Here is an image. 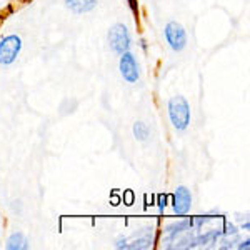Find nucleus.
<instances>
[{
    "instance_id": "nucleus-15",
    "label": "nucleus",
    "mask_w": 250,
    "mask_h": 250,
    "mask_svg": "<svg viewBox=\"0 0 250 250\" xmlns=\"http://www.w3.org/2000/svg\"><path fill=\"white\" fill-rule=\"evenodd\" d=\"M167 207V197H160L159 199V208H160V212H164V208Z\"/></svg>"
},
{
    "instance_id": "nucleus-6",
    "label": "nucleus",
    "mask_w": 250,
    "mask_h": 250,
    "mask_svg": "<svg viewBox=\"0 0 250 250\" xmlns=\"http://www.w3.org/2000/svg\"><path fill=\"white\" fill-rule=\"evenodd\" d=\"M172 207L173 212L177 215H187L192 208V193L185 185H179L175 188V193H173V200H172Z\"/></svg>"
},
{
    "instance_id": "nucleus-19",
    "label": "nucleus",
    "mask_w": 250,
    "mask_h": 250,
    "mask_svg": "<svg viewBox=\"0 0 250 250\" xmlns=\"http://www.w3.org/2000/svg\"><path fill=\"white\" fill-rule=\"evenodd\" d=\"M140 45H142V48H147V43H145V40H144V39L140 40Z\"/></svg>"
},
{
    "instance_id": "nucleus-10",
    "label": "nucleus",
    "mask_w": 250,
    "mask_h": 250,
    "mask_svg": "<svg viewBox=\"0 0 250 250\" xmlns=\"http://www.w3.org/2000/svg\"><path fill=\"white\" fill-rule=\"evenodd\" d=\"M222 237V230H208L204 235L195 237V245H207V244H217Z\"/></svg>"
},
{
    "instance_id": "nucleus-13",
    "label": "nucleus",
    "mask_w": 250,
    "mask_h": 250,
    "mask_svg": "<svg viewBox=\"0 0 250 250\" xmlns=\"http://www.w3.org/2000/svg\"><path fill=\"white\" fill-rule=\"evenodd\" d=\"M124 200H125V204H127V205H132V204H134V193H132L130 190H127V192H125V195H124Z\"/></svg>"
},
{
    "instance_id": "nucleus-14",
    "label": "nucleus",
    "mask_w": 250,
    "mask_h": 250,
    "mask_svg": "<svg viewBox=\"0 0 250 250\" xmlns=\"http://www.w3.org/2000/svg\"><path fill=\"white\" fill-rule=\"evenodd\" d=\"M235 247L239 249V250H249V249H250V240H249V239H245L244 242H240L239 245H235Z\"/></svg>"
},
{
    "instance_id": "nucleus-7",
    "label": "nucleus",
    "mask_w": 250,
    "mask_h": 250,
    "mask_svg": "<svg viewBox=\"0 0 250 250\" xmlns=\"http://www.w3.org/2000/svg\"><path fill=\"white\" fill-rule=\"evenodd\" d=\"M192 225V219L190 220H179L175 222V224L168 225L167 229H165V242H175L177 237L182 235L184 232L190 230Z\"/></svg>"
},
{
    "instance_id": "nucleus-9",
    "label": "nucleus",
    "mask_w": 250,
    "mask_h": 250,
    "mask_svg": "<svg viewBox=\"0 0 250 250\" xmlns=\"http://www.w3.org/2000/svg\"><path fill=\"white\" fill-rule=\"evenodd\" d=\"M7 249L9 250H25L29 249V240L22 232H15L7 239Z\"/></svg>"
},
{
    "instance_id": "nucleus-12",
    "label": "nucleus",
    "mask_w": 250,
    "mask_h": 250,
    "mask_svg": "<svg viewBox=\"0 0 250 250\" xmlns=\"http://www.w3.org/2000/svg\"><path fill=\"white\" fill-rule=\"evenodd\" d=\"M239 230H237V227L233 224H225L224 230H222V237H235Z\"/></svg>"
},
{
    "instance_id": "nucleus-5",
    "label": "nucleus",
    "mask_w": 250,
    "mask_h": 250,
    "mask_svg": "<svg viewBox=\"0 0 250 250\" xmlns=\"http://www.w3.org/2000/svg\"><path fill=\"white\" fill-rule=\"evenodd\" d=\"M119 70L122 79L127 83H137L140 79V70H139V63H137L135 55L130 50L120 54V62H119Z\"/></svg>"
},
{
    "instance_id": "nucleus-2",
    "label": "nucleus",
    "mask_w": 250,
    "mask_h": 250,
    "mask_svg": "<svg viewBox=\"0 0 250 250\" xmlns=\"http://www.w3.org/2000/svg\"><path fill=\"white\" fill-rule=\"evenodd\" d=\"M107 39H108V45H110V48L119 55L127 50H130V47H132L130 32H128V29L124 25V23H115V25H112L110 30H108Z\"/></svg>"
},
{
    "instance_id": "nucleus-1",
    "label": "nucleus",
    "mask_w": 250,
    "mask_h": 250,
    "mask_svg": "<svg viewBox=\"0 0 250 250\" xmlns=\"http://www.w3.org/2000/svg\"><path fill=\"white\" fill-rule=\"evenodd\" d=\"M167 110H168V119L173 128L184 132L190 125V105L182 95H173L168 99L167 102Z\"/></svg>"
},
{
    "instance_id": "nucleus-17",
    "label": "nucleus",
    "mask_w": 250,
    "mask_h": 250,
    "mask_svg": "<svg viewBox=\"0 0 250 250\" xmlns=\"http://www.w3.org/2000/svg\"><path fill=\"white\" fill-rule=\"evenodd\" d=\"M249 229H250V222L247 220L245 224H242V230H249Z\"/></svg>"
},
{
    "instance_id": "nucleus-18",
    "label": "nucleus",
    "mask_w": 250,
    "mask_h": 250,
    "mask_svg": "<svg viewBox=\"0 0 250 250\" xmlns=\"http://www.w3.org/2000/svg\"><path fill=\"white\" fill-rule=\"evenodd\" d=\"M110 202H112V205H119L120 199H119V197H112V200H110Z\"/></svg>"
},
{
    "instance_id": "nucleus-4",
    "label": "nucleus",
    "mask_w": 250,
    "mask_h": 250,
    "mask_svg": "<svg viewBox=\"0 0 250 250\" xmlns=\"http://www.w3.org/2000/svg\"><path fill=\"white\" fill-rule=\"evenodd\" d=\"M164 35L165 40H167L168 47L172 48L173 52H182L185 47H187V32H185L184 25L175 20L168 22L164 29Z\"/></svg>"
},
{
    "instance_id": "nucleus-8",
    "label": "nucleus",
    "mask_w": 250,
    "mask_h": 250,
    "mask_svg": "<svg viewBox=\"0 0 250 250\" xmlns=\"http://www.w3.org/2000/svg\"><path fill=\"white\" fill-rule=\"evenodd\" d=\"M63 3L74 14H88L97 7V0H63Z\"/></svg>"
},
{
    "instance_id": "nucleus-3",
    "label": "nucleus",
    "mask_w": 250,
    "mask_h": 250,
    "mask_svg": "<svg viewBox=\"0 0 250 250\" xmlns=\"http://www.w3.org/2000/svg\"><path fill=\"white\" fill-rule=\"evenodd\" d=\"M22 39L12 34L0 40V65H12L22 52Z\"/></svg>"
},
{
    "instance_id": "nucleus-16",
    "label": "nucleus",
    "mask_w": 250,
    "mask_h": 250,
    "mask_svg": "<svg viewBox=\"0 0 250 250\" xmlns=\"http://www.w3.org/2000/svg\"><path fill=\"white\" fill-rule=\"evenodd\" d=\"M127 2H128V5H130V9L137 14V10H139V7H137V0H127Z\"/></svg>"
},
{
    "instance_id": "nucleus-11",
    "label": "nucleus",
    "mask_w": 250,
    "mask_h": 250,
    "mask_svg": "<svg viewBox=\"0 0 250 250\" xmlns=\"http://www.w3.org/2000/svg\"><path fill=\"white\" fill-rule=\"evenodd\" d=\"M132 130H134V137L139 142H145V140L148 139V135H150V130H148L147 124H144V122H135Z\"/></svg>"
}]
</instances>
